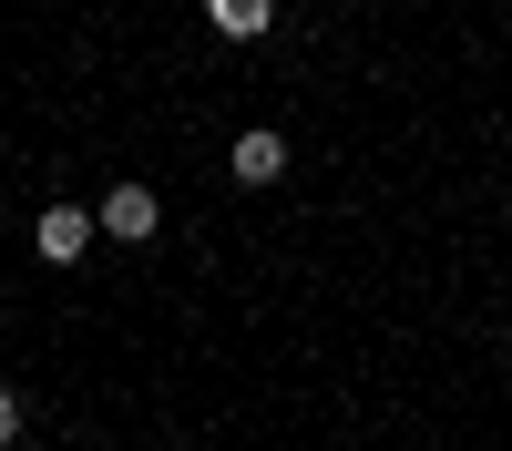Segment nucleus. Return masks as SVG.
<instances>
[{
    "label": "nucleus",
    "mask_w": 512,
    "mask_h": 451,
    "mask_svg": "<svg viewBox=\"0 0 512 451\" xmlns=\"http://www.w3.org/2000/svg\"><path fill=\"white\" fill-rule=\"evenodd\" d=\"M93 236H103L93 205H41V226H31V246H41L52 267H82V257H93Z\"/></svg>",
    "instance_id": "1"
},
{
    "label": "nucleus",
    "mask_w": 512,
    "mask_h": 451,
    "mask_svg": "<svg viewBox=\"0 0 512 451\" xmlns=\"http://www.w3.org/2000/svg\"><path fill=\"white\" fill-rule=\"evenodd\" d=\"M93 216H103V236H113V246H144V236L164 226V195H154V185H103Z\"/></svg>",
    "instance_id": "2"
},
{
    "label": "nucleus",
    "mask_w": 512,
    "mask_h": 451,
    "mask_svg": "<svg viewBox=\"0 0 512 451\" xmlns=\"http://www.w3.org/2000/svg\"><path fill=\"white\" fill-rule=\"evenodd\" d=\"M287 175V134H236V185H277Z\"/></svg>",
    "instance_id": "3"
},
{
    "label": "nucleus",
    "mask_w": 512,
    "mask_h": 451,
    "mask_svg": "<svg viewBox=\"0 0 512 451\" xmlns=\"http://www.w3.org/2000/svg\"><path fill=\"white\" fill-rule=\"evenodd\" d=\"M205 21H216L226 41H256V31L277 21V0H205Z\"/></svg>",
    "instance_id": "4"
},
{
    "label": "nucleus",
    "mask_w": 512,
    "mask_h": 451,
    "mask_svg": "<svg viewBox=\"0 0 512 451\" xmlns=\"http://www.w3.org/2000/svg\"><path fill=\"white\" fill-rule=\"evenodd\" d=\"M11 441H21V400L0 390V451H11Z\"/></svg>",
    "instance_id": "5"
}]
</instances>
